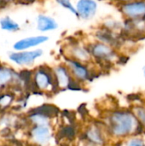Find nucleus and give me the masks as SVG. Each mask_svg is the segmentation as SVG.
Segmentation results:
<instances>
[{
    "mask_svg": "<svg viewBox=\"0 0 145 146\" xmlns=\"http://www.w3.org/2000/svg\"><path fill=\"white\" fill-rule=\"evenodd\" d=\"M107 121L109 133L117 138H123L131 134L137 135V133H141L144 127L138 121L134 113L126 110L110 113Z\"/></svg>",
    "mask_w": 145,
    "mask_h": 146,
    "instance_id": "1",
    "label": "nucleus"
},
{
    "mask_svg": "<svg viewBox=\"0 0 145 146\" xmlns=\"http://www.w3.org/2000/svg\"><path fill=\"white\" fill-rule=\"evenodd\" d=\"M54 76L57 88L79 90L80 87L77 84L79 81L73 79L67 65L57 66L54 69Z\"/></svg>",
    "mask_w": 145,
    "mask_h": 146,
    "instance_id": "2",
    "label": "nucleus"
},
{
    "mask_svg": "<svg viewBox=\"0 0 145 146\" xmlns=\"http://www.w3.org/2000/svg\"><path fill=\"white\" fill-rule=\"evenodd\" d=\"M91 56L102 62H112L117 59V53L111 45L105 43L92 44L88 47Z\"/></svg>",
    "mask_w": 145,
    "mask_h": 146,
    "instance_id": "3",
    "label": "nucleus"
},
{
    "mask_svg": "<svg viewBox=\"0 0 145 146\" xmlns=\"http://www.w3.org/2000/svg\"><path fill=\"white\" fill-rule=\"evenodd\" d=\"M66 65L68 68L72 76L79 82H85L91 78V72L87 66L79 61L73 58H66Z\"/></svg>",
    "mask_w": 145,
    "mask_h": 146,
    "instance_id": "4",
    "label": "nucleus"
},
{
    "mask_svg": "<svg viewBox=\"0 0 145 146\" xmlns=\"http://www.w3.org/2000/svg\"><path fill=\"white\" fill-rule=\"evenodd\" d=\"M121 10L127 19L145 20V0H135L124 3Z\"/></svg>",
    "mask_w": 145,
    "mask_h": 146,
    "instance_id": "5",
    "label": "nucleus"
},
{
    "mask_svg": "<svg viewBox=\"0 0 145 146\" xmlns=\"http://www.w3.org/2000/svg\"><path fill=\"white\" fill-rule=\"evenodd\" d=\"M35 83L36 86L41 90H48L51 88L52 91L57 89L54 73L49 72L44 69H39L35 75Z\"/></svg>",
    "mask_w": 145,
    "mask_h": 146,
    "instance_id": "6",
    "label": "nucleus"
},
{
    "mask_svg": "<svg viewBox=\"0 0 145 146\" xmlns=\"http://www.w3.org/2000/svg\"><path fill=\"white\" fill-rule=\"evenodd\" d=\"M76 9L79 17L88 20L95 15L97 9V3L95 0H79Z\"/></svg>",
    "mask_w": 145,
    "mask_h": 146,
    "instance_id": "7",
    "label": "nucleus"
},
{
    "mask_svg": "<svg viewBox=\"0 0 145 146\" xmlns=\"http://www.w3.org/2000/svg\"><path fill=\"white\" fill-rule=\"evenodd\" d=\"M43 54L41 50H37L33 51L21 52V53H14L10 55V59L16 62L17 64H30L34 62V60L39 57Z\"/></svg>",
    "mask_w": 145,
    "mask_h": 146,
    "instance_id": "8",
    "label": "nucleus"
},
{
    "mask_svg": "<svg viewBox=\"0 0 145 146\" xmlns=\"http://www.w3.org/2000/svg\"><path fill=\"white\" fill-rule=\"evenodd\" d=\"M85 138L90 143L94 145H103L105 138L102 129L96 125L90 126L85 132Z\"/></svg>",
    "mask_w": 145,
    "mask_h": 146,
    "instance_id": "9",
    "label": "nucleus"
},
{
    "mask_svg": "<svg viewBox=\"0 0 145 146\" xmlns=\"http://www.w3.org/2000/svg\"><path fill=\"white\" fill-rule=\"evenodd\" d=\"M69 53H70L69 58L75 59L84 63L88 62L91 58V54L89 51V50L79 45L78 44H73L70 45Z\"/></svg>",
    "mask_w": 145,
    "mask_h": 146,
    "instance_id": "10",
    "label": "nucleus"
},
{
    "mask_svg": "<svg viewBox=\"0 0 145 146\" xmlns=\"http://www.w3.org/2000/svg\"><path fill=\"white\" fill-rule=\"evenodd\" d=\"M49 125H37L32 131V139L38 144L47 143L51 137Z\"/></svg>",
    "mask_w": 145,
    "mask_h": 146,
    "instance_id": "11",
    "label": "nucleus"
},
{
    "mask_svg": "<svg viewBox=\"0 0 145 146\" xmlns=\"http://www.w3.org/2000/svg\"><path fill=\"white\" fill-rule=\"evenodd\" d=\"M48 40V37L46 36H37V37H31L25 39H21L15 44L14 48L18 50H25L30 47H33L38 45L45 41Z\"/></svg>",
    "mask_w": 145,
    "mask_h": 146,
    "instance_id": "12",
    "label": "nucleus"
},
{
    "mask_svg": "<svg viewBox=\"0 0 145 146\" xmlns=\"http://www.w3.org/2000/svg\"><path fill=\"white\" fill-rule=\"evenodd\" d=\"M56 28H57V23L53 18L42 15L38 17V29L39 31L46 32Z\"/></svg>",
    "mask_w": 145,
    "mask_h": 146,
    "instance_id": "13",
    "label": "nucleus"
},
{
    "mask_svg": "<svg viewBox=\"0 0 145 146\" xmlns=\"http://www.w3.org/2000/svg\"><path fill=\"white\" fill-rule=\"evenodd\" d=\"M34 111H37V112H34V113H38V114H42V115H44L46 116H52V115H56L58 114L59 110L57 108L54 107V106H51V105H44L42 107H39L38 108L37 110H35Z\"/></svg>",
    "mask_w": 145,
    "mask_h": 146,
    "instance_id": "14",
    "label": "nucleus"
},
{
    "mask_svg": "<svg viewBox=\"0 0 145 146\" xmlns=\"http://www.w3.org/2000/svg\"><path fill=\"white\" fill-rule=\"evenodd\" d=\"M0 24H1V27L3 30L16 31L19 29V25L17 23H15V21H13L9 17H5V18L2 19L0 21Z\"/></svg>",
    "mask_w": 145,
    "mask_h": 146,
    "instance_id": "15",
    "label": "nucleus"
},
{
    "mask_svg": "<svg viewBox=\"0 0 145 146\" xmlns=\"http://www.w3.org/2000/svg\"><path fill=\"white\" fill-rule=\"evenodd\" d=\"M60 134L62 138H66L67 139H73L75 137V129L72 126H66L62 128Z\"/></svg>",
    "mask_w": 145,
    "mask_h": 146,
    "instance_id": "16",
    "label": "nucleus"
},
{
    "mask_svg": "<svg viewBox=\"0 0 145 146\" xmlns=\"http://www.w3.org/2000/svg\"><path fill=\"white\" fill-rule=\"evenodd\" d=\"M56 2H57L61 6H62L63 8L68 9V10L71 11L73 15H75L76 16L79 17L78 11H77V9L73 7V5L72 4L71 0H56Z\"/></svg>",
    "mask_w": 145,
    "mask_h": 146,
    "instance_id": "17",
    "label": "nucleus"
},
{
    "mask_svg": "<svg viewBox=\"0 0 145 146\" xmlns=\"http://www.w3.org/2000/svg\"><path fill=\"white\" fill-rule=\"evenodd\" d=\"M134 115H136L138 121L145 127V108L144 107H137L136 110L134 112Z\"/></svg>",
    "mask_w": 145,
    "mask_h": 146,
    "instance_id": "18",
    "label": "nucleus"
},
{
    "mask_svg": "<svg viewBox=\"0 0 145 146\" xmlns=\"http://www.w3.org/2000/svg\"><path fill=\"white\" fill-rule=\"evenodd\" d=\"M11 78V73L7 69L0 70V85L7 83Z\"/></svg>",
    "mask_w": 145,
    "mask_h": 146,
    "instance_id": "19",
    "label": "nucleus"
},
{
    "mask_svg": "<svg viewBox=\"0 0 145 146\" xmlns=\"http://www.w3.org/2000/svg\"><path fill=\"white\" fill-rule=\"evenodd\" d=\"M128 145H144V143L140 139H134L132 140H129V142L127 143Z\"/></svg>",
    "mask_w": 145,
    "mask_h": 146,
    "instance_id": "20",
    "label": "nucleus"
},
{
    "mask_svg": "<svg viewBox=\"0 0 145 146\" xmlns=\"http://www.w3.org/2000/svg\"><path fill=\"white\" fill-rule=\"evenodd\" d=\"M20 76H21V78L22 80L27 81V80H29V79H30L31 73L28 72L27 70H24V71H22V72L20 74Z\"/></svg>",
    "mask_w": 145,
    "mask_h": 146,
    "instance_id": "21",
    "label": "nucleus"
},
{
    "mask_svg": "<svg viewBox=\"0 0 145 146\" xmlns=\"http://www.w3.org/2000/svg\"><path fill=\"white\" fill-rule=\"evenodd\" d=\"M9 101H10V97H8V96H4L2 98H0V104L3 105L8 104L9 103Z\"/></svg>",
    "mask_w": 145,
    "mask_h": 146,
    "instance_id": "22",
    "label": "nucleus"
},
{
    "mask_svg": "<svg viewBox=\"0 0 145 146\" xmlns=\"http://www.w3.org/2000/svg\"><path fill=\"white\" fill-rule=\"evenodd\" d=\"M143 70H144V76H145V66L144 67V69H143Z\"/></svg>",
    "mask_w": 145,
    "mask_h": 146,
    "instance_id": "23",
    "label": "nucleus"
}]
</instances>
